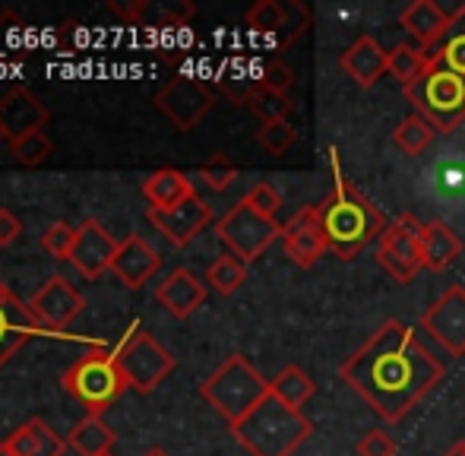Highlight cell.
Segmentation results:
<instances>
[{
	"label": "cell",
	"mask_w": 465,
	"mask_h": 456,
	"mask_svg": "<svg viewBox=\"0 0 465 456\" xmlns=\"http://www.w3.org/2000/svg\"><path fill=\"white\" fill-rule=\"evenodd\" d=\"M339 374L383 421H402L447 371L424 349L409 323L386 321L339 368Z\"/></svg>",
	"instance_id": "1"
},
{
	"label": "cell",
	"mask_w": 465,
	"mask_h": 456,
	"mask_svg": "<svg viewBox=\"0 0 465 456\" xmlns=\"http://www.w3.org/2000/svg\"><path fill=\"white\" fill-rule=\"evenodd\" d=\"M330 168H332V191L317 206V216L320 225H323L326 241H330V253H336L339 260L349 263L371 241H377L383 234L386 219L358 187L349 184L336 146H330Z\"/></svg>",
	"instance_id": "2"
},
{
	"label": "cell",
	"mask_w": 465,
	"mask_h": 456,
	"mask_svg": "<svg viewBox=\"0 0 465 456\" xmlns=\"http://www.w3.org/2000/svg\"><path fill=\"white\" fill-rule=\"evenodd\" d=\"M232 434L251 456H294V451L313 434V425L301 409L285 406L272 393H266L232 428Z\"/></svg>",
	"instance_id": "3"
},
{
	"label": "cell",
	"mask_w": 465,
	"mask_h": 456,
	"mask_svg": "<svg viewBox=\"0 0 465 456\" xmlns=\"http://www.w3.org/2000/svg\"><path fill=\"white\" fill-rule=\"evenodd\" d=\"M270 393V381L251 364L247 355H232L200 383V396L234 428L263 396Z\"/></svg>",
	"instance_id": "4"
},
{
	"label": "cell",
	"mask_w": 465,
	"mask_h": 456,
	"mask_svg": "<svg viewBox=\"0 0 465 456\" xmlns=\"http://www.w3.org/2000/svg\"><path fill=\"white\" fill-rule=\"evenodd\" d=\"M405 95L437 134H453L465 121V76L440 61H430L424 76L405 89Z\"/></svg>",
	"instance_id": "5"
},
{
	"label": "cell",
	"mask_w": 465,
	"mask_h": 456,
	"mask_svg": "<svg viewBox=\"0 0 465 456\" xmlns=\"http://www.w3.org/2000/svg\"><path fill=\"white\" fill-rule=\"evenodd\" d=\"M117 371H121L124 383L136 393H149L155 390L168 374L174 371V355L165 349L155 336H149L146 330H140L134 323L127 333V340L111 352Z\"/></svg>",
	"instance_id": "6"
},
{
	"label": "cell",
	"mask_w": 465,
	"mask_h": 456,
	"mask_svg": "<svg viewBox=\"0 0 465 456\" xmlns=\"http://www.w3.org/2000/svg\"><path fill=\"white\" fill-rule=\"evenodd\" d=\"M64 390L89 409V415H102L117 396L127 390L121 371H117L111 352L95 349L83 355L74 368L64 374Z\"/></svg>",
	"instance_id": "7"
},
{
	"label": "cell",
	"mask_w": 465,
	"mask_h": 456,
	"mask_svg": "<svg viewBox=\"0 0 465 456\" xmlns=\"http://www.w3.org/2000/svg\"><path fill=\"white\" fill-rule=\"evenodd\" d=\"M282 228L285 225H279L276 219L263 216V213H257L251 203L241 200V203H234L232 210L219 219L215 234H219V241L234 257L251 263L260 253H266V247H270L272 241L282 238Z\"/></svg>",
	"instance_id": "8"
},
{
	"label": "cell",
	"mask_w": 465,
	"mask_h": 456,
	"mask_svg": "<svg viewBox=\"0 0 465 456\" xmlns=\"http://www.w3.org/2000/svg\"><path fill=\"white\" fill-rule=\"evenodd\" d=\"M418 234H421V223L415 216H399L396 223L383 228V234L377 238V263L390 279H396L399 285H409L421 266V253H418Z\"/></svg>",
	"instance_id": "9"
},
{
	"label": "cell",
	"mask_w": 465,
	"mask_h": 456,
	"mask_svg": "<svg viewBox=\"0 0 465 456\" xmlns=\"http://www.w3.org/2000/svg\"><path fill=\"white\" fill-rule=\"evenodd\" d=\"M215 105V89L196 76H172L165 86L155 93V108L181 130H193Z\"/></svg>",
	"instance_id": "10"
},
{
	"label": "cell",
	"mask_w": 465,
	"mask_h": 456,
	"mask_svg": "<svg viewBox=\"0 0 465 456\" xmlns=\"http://www.w3.org/2000/svg\"><path fill=\"white\" fill-rule=\"evenodd\" d=\"M421 327L450 355L462 358L465 355V285H450L421 314Z\"/></svg>",
	"instance_id": "11"
},
{
	"label": "cell",
	"mask_w": 465,
	"mask_h": 456,
	"mask_svg": "<svg viewBox=\"0 0 465 456\" xmlns=\"http://www.w3.org/2000/svg\"><path fill=\"white\" fill-rule=\"evenodd\" d=\"M25 304H29V311L38 321V327L64 330L83 314L86 298H83L80 289L70 285L64 276H51V279H45V285Z\"/></svg>",
	"instance_id": "12"
},
{
	"label": "cell",
	"mask_w": 465,
	"mask_h": 456,
	"mask_svg": "<svg viewBox=\"0 0 465 456\" xmlns=\"http://www.w3.org/2000/svg\"><path fill=\"white\" fill-rule=\"evenodd\" d=\"M282 247H285L288 257L298 266H304V270H311L323 253H330V241H326L323 225H320L317 206L298 210L288 219L285 228H282Z\"/></svg>",
	"instance_id": "13"
},
{
	"label": "cell",
	"mask_w": 465,
	"mask_h": 456,
	"mask_svg": "<svg viewBox=\"0 0 465 456\" xmlns=\"http://www.w3.org/2000/svg\"><path fill=\"white\" fill-rule=\"evenodd\" d=\"M45 124H48V108L38 102L32 89L13 86L0 95V134H4V140L16 143L29 134H38Z\"/></svg>",
	"instance_id": "14"
},
{
	"label": "cell",
	"mask_w": 465,
	"mask_h": 456,
	"mask_svg": "<svg viewBox=\"0 0 465 456\" xmlns=\"http://www.w3.org/2000/svg\"><path fill=\"white\" fill-rule=\"evenodd\" d=\"M149 223L159 228L162 238L172 241L174 247H187L203 228L213 223V206L193 193V197L172 206V210H149Z\"/></svg>",
	"instance_id": "15"
},
{
	"label": "cell",
	"mask_w": 465,
	"mask_h": 456,
	"mask_svg": "<svg viewBox=\"0 0 465 456\" xmlns=\"http://www.w3.org/2000/svg\"><path fill=\"white\" fill-rule=\"evenodd\" d=\"M117 247L121 244L111 238L108 228L102 223H95V219H86V223L80 225V234H76L70 263H74L86 279H102L104 273H111Z\"/></svg>",
	"instance_id": "16"
},
{
	"label": "cell",
	"mask_w": 465,
	"mask_h": 456,
	"mask_svg": "<svg viewBox=\"0 0 465 456\" xmlns=\"http://www.w3.org/2000/svg\"><path fill=\"white\" fill-rule=\"evenodd\" d=\"M159 266H162V253L143 234H130L117 247L114 263H111V276L121 285H127V289H140V285H146L159 273Z\"/></svg>",
	"instance_id": "17"
},
{
	"label": "cell",
	"mask_w": 465,
	"mask_h": 456,
	"mask_svg": "<svg viewBox=\"0 0 465 456\" xmlns=\"http://www.w3.org/2000/svg\"><path fill=\"white\" fill-rule=\"evenodd\" d=\"M339 64L361 89H373L390 74V51H383V45L373 35H361L342 51V61Z\"/></svg>",
	"instance_id": "18"
},
{
	"label": "cell",
	"mask_w": 465,
	"mask_h": 456,
	"mask_svg": "<svg viewBox=\"0 0 465 456\" xmlns=\"http://www.w3.org/2000/svg\"><path fill=\"white\" fill-rule=\"evenodd\" d=\"M399 25L409 32L418 42V48L434 51L440 45V38L447 35L450 25V13L443 10L434 0H411L402 13H399Z\"/></svg>",
	"instance_id": "19"
},
{
	"label": "cell",
	"mask_w": 465,
	"mask_h": 456,
	"mask_svg": "<svg viewBox=\"0 0 465 456\" xmlns=\"http://www.w3.org/2000/svg\"><path fill=\"white\" fill-rule=\"evenodd\" d=\"M38 333V321L32 317L29 304H23L16 295L0 298V368Z\"/></svg>",
	"instance_id": "20"
},
{
	"label": "cell",
	"mask_w": 465,
	"mask_h": 456,
	"mask_svg": "<svg viewBox=\"0 0 465 456\" xmlns=\"http://www.w3.org/2000/svg\"><path fill=\"white\" fill-rule=\"evenodd\" d=\"M155 302L172 317L184 321L196 308H203V302H206V285H203L193 273L181 266V270H172L168 279H162V285L155 289Z\"/></svg>",
	"instance_id": "21"
},
{
	"label": "cell",
	"mask_w": 465,
	"mask_h": 456,
	"mask_svg": "<svg viewBox=\"0 0 465 456\" xmlns=\"http://www.w3.org/2000/svg\"><path fill=\"white\" fill-rule=\"evenodd\" d=\"M418 253H421L424 270L443 273L456 263V257L462 253V241L456 238V232L447 223L434 219V223H424L421 234H418Z\"/></svg>",
	"instance_id": "22"
},
{
	"label": "cell",
	"mask_w": 465,
	"mask_h": 456,
	"mask_svg": "<svg viewBox=\"0 0 465 456\" xmlns=\"http://www.w3.org/2000/svg\"><path fill=\"white\" fill-rule=\"evenodd\" d=\"M193 193L196 191L190 184V178L184 172H178V168H159L143 184V197L149 200V210H172V206L190 200Z\"/></svg>",
	"instance_id": "23"
},
{
	"label": "cell",
	"mask_w": 465,
	"mask_h": 456,
	"mask_svg": "<svg viewBox=\"0 0 465 456\" xmlns=\"http://www.w3.org/2000/svg\"><path fill=\"white\" fill-rule=\"evenodd\" d=\"M70 451H76L80 456H108V451L114 447V431L102 421V415H86L80 425L70 431Z\"/></svg>",
	"instance_id": "24"
},
{
	"label": "cell",
	"mask_w": 465,
	"mask_h": 456,
	"mask_svg": "<svg viewBox=\"0 0 465 456\" xmlns=\"http://www.w3.org/2000/svg\"><path fill=\"white\" fill-rule=\"evenodd\" d=\"M270 393L285 402V406L301 409L313 393H317V383H313L311 374L301 371L298 364H288V368H282L279 374L270 381Z\"/></svg>",
	"instance_id": "25"
},
{
	"label": "cell",
	"mask_w": 465,
	"mask_h": 456,
	"mask_svg": "<svg viewBox=\"0 0 465 456\" xmlns=\"http://www.w3.org/2000/svg\"><path fill=\"white\" fill-rule=\"evenodd\" d=\"M428 57L447 64L450 70L465 76V4L456 13H450L447 35L440 38V45L434 51H428Z\"/></svg>",
	"instance_id": "26"
},
{
	"label": "cell",
	"mask_w": 465,
	"mask_h": 456,
	"mask_svg": "<svg viewBox=\"0 0 465 456\" xmlns=\"http://www.w3.org/2000/svg\"><path fill=\"white\" fill-rule=\"evenodd\" d=\"M428 67H430L428 51L418 48V45L402 42V45H396V48L390 51V76H396L405 89L415 86Z\"/></svg>",
	"instance_id": "27"
},
{
	"label": "cell",
	"mask_w": 465,
	"mask_h": 456,
	"mask_svg": "<svg viewBox=\"0 0 465 456\" xmlns=\"http://www.w3.org/2000/svg\"><path fill=\"white\" fill-rule=\"evenodd\" d=\"M298 4H279V0H257L251 10L244 13V23L251 25L253 32H263V35H279L288 25V13H294Z\"/></svg>",
	"instance_id": "28"
},
{
	"label": "cell",
	"mask_w": 465,
	"mask_h": 456,
	"mask_svg": "<svg viewBox=\"0 0 465 456\" xmlns=\"http://www.w3.org/2000/svg\"><path fill=\"white\" fill-rule=\"evenodd\" d=\"M206 279L219 295H234L247 279V263L234 257V253H222V257H215L209 263Z\"/></svg>",
	"instance_id": "29"
},
{
	"label": "cell",
	"mask_w": 465,
	"mask_h": 456,
	"mask_svg": "<svg viewBox=\"0 0 465 456\" xmlns=\"http://www.w3.org/2000/svg\"><path fill=\"white\" fill-rule=\"evenodd\" d=\"M244 105L251 108V112L257 114L263 124H272V121H288L294 102L288 99L285 93H272V89H266L257 83V86H251V95H247Z\"/></svg>",
	"instance_id": "30"
},
{
	"label": "cell",
	"mask_w": 465,
	"mask_h": 456,
	"mask_svg": "<svg viewBox=\"0 0 465 456\" xmlns=\"http://www.w3.org/2000/svg\"><path fill=\"white\" fill-rule=\"evenodd\" d=\"M430 140H434V127H430L421 114H409L396 127V134H392V143H396L405 155H421L424 149L430 146Z\"/></svg>",
	"instance_id": "31"
},
{
	"label": "cell",
	"mask_w": 465,
	"mask_h": 456,
	"mask_svg": "<svg viewBox=\"0 0 465 456\" xmlns=\"http://www.w3.org/2000/svg\"><path fill=\"white\" fill-rule=\"evenodd\" d=\"M51 149H54L51 146V136L45 134V130H38V134H29V136H23V140L13 143V159H16L23 168H38L48 162Z\"/></svg>",
	"instance_id": "32"
},
{
	"label": "cell",
	"mask_w": 465,
	"mask_h": 456,
	"mask_svg": "<svg viewBox=\"0 0 465 456\" xmlns=\"http://www.w3.org/2000/svg\"><path fill=\"white\" fill-rule=\"evenodd\" d=\"M257 143L266 149L270 155H285L288 149L298 143V127L292 121H272V124H263L257 134Z\"/></svg>",
	"instance_id": "33"
},
{
	"label": "cell",
	"mask_w": 465,
	"mask_h": 456,
	"mask_svg": "<svg viewBox=\"0 0 465 456\" xmlns=\"http://www.w3.org/2000/svg\"><path fill=\"white\" fill-rule=\"evenodd\" d=\"M76 234H80V228L70 225V223H54L48 225L42 232V247L45 253H51L54 260H70V253H74V244H76Z\"/></svg>",
	"instance_id": "34"
},
{
	"label": "cell",
	"mask_w": 465,
	"mask_h": 456,
	"mask_svg": "<svg viewBox=\"0 0 465 456\" xmlns=\"http://www.w3.org/2000/svg\"><path fill=\"white\" fill-rule=\"evenodd\" d=\"M196 178H200L209 191H225V187L234 184V178H238V168L228 159H222V155H215L213 162H206V165L196 172Z\"/></svg>",
	"instance_id": "35"
},
{
	"label": "cell",
	"mask_w": 465,
	"mask_h": 456,
	"mask_svg": "<svg viewBox=\"0 0 465 456\" xmlns=\"http://www.w3.org/2000/svg\"><path fill=\"white\" fill-rule=\"evenodd\" d=\"M244 203H251L253 210L263 213V216L276 219V213L282 210V193L270 184V181H260V184H253L251 191H247Z\"/></svg>",
	"instance_id": "36"
},
{
	"label": "cell",
	"mask_w": 465,
	"mask_h": 456,
	"mask_svg": "<svg viewBox=\"0 0 465 456\" xmlns=\"http://www.w3.org/2000/svg\"><path fill=\"white\" fill-rule=\"evenodd\" d=\"M292 83H294V70L288 67L285 61H270L263 70H260V86L272 89V93H285L288 95Z\"/></svg>",
	"instance_id": "37"
},
{
	"label": "cell",
	"mask_w": 465,
	"mask_h": 456,
	"mask_svg": "<svg viewBox=\"0 0 465 456\" xmlns=\"http://www.w3.org/2000/svg\"><path fill=\"white\" fill-rule=\"evenodd\" d=\"M355 451H358V456H396L399 447L390 434L380 431V428H373V431H368L361 441H358Z\"/></svg>",
	"instance_id": "38"
},
{
	"label": "cell",
	"mask_w": 465,
	"mask_h": 456,
	"mask_svg": "<svg viewBox=\"0 0 465 456\" xmlns=\"http://www.w3.org/2000/svg\"><path fill=\"white\" fill-rule=\"evenodd\" d=\"M190 16H193V6L181 4V0H172V4H165L159 10V23L162 25H184Z\"/></svg>",
	"instance_id": "39"
},
{
	"label": "cell",
	"mask_w": 465,
	"mask_h": 456,
	"mask_svg": "<svg viewBox=\"0 0 465 456\" xmlns=\"http://www.w3.org/2000/svg\"><path fill=\"white\" fill-rule=\"evenodd\" d=\"M23 234V223L10 210H0V247H10Z\"/></svg>",
	"instance_id": "40"
},
{
	"label": "cell",
	"mask_w": 465,
	"mask_h": 456,
	"mask_svg": "<svg viewBox=\"0 0 465 456\" xmlns=\"http://www.w3.org/2000/svg\"><path fill=\"white\" fill-rule=\"evenodd\" d=\"M443 456H465V441H460V444H453Z\"/></svg>",
	"instance_id": "41"
},
{
	"label": "cell",
	"mask_w": 465,
	"mask_h": 456,
	"mask_svg": "<svg viewBox=\"0 0 465 456\" xmlns=\"http://www.w3.org/2000/svg\"><path fill=\"white\" fill-rule=\"evenodd\" d=\"M143 456H168L165 451H162V447H149V451L146 453H143Z\"/></svg>",
	"instance_id": "42"
},
{
	"label": "cell",
	"mask_w": 465,
	"mask_h": 456,
	"mask_svg": "<svg viewBox=\"0 0 465 456\" xmlns=\"http://www.w3.org/2000/svg\"><path fill=\"white\" fill-rule=\"evenodd\" d=\"M6 295H10V289H6V285L0 283V298H6Z\"/></svg>",
	"instance_id": "43"
},
{
	"label": "cell",
	"mask_w": 465,
	"mask_h": 456,
	"mask_svg": "<svg viewBox=\"0 0 465 456\" xmlns=\"http://www.w3.org/2000/svg\"><path fill=\"white\" fill-rule=\"evenodd\" d=\"M0 140H4V134H0Z\"/></svg>",
	"instance_id": "44"
}]
</instances>
